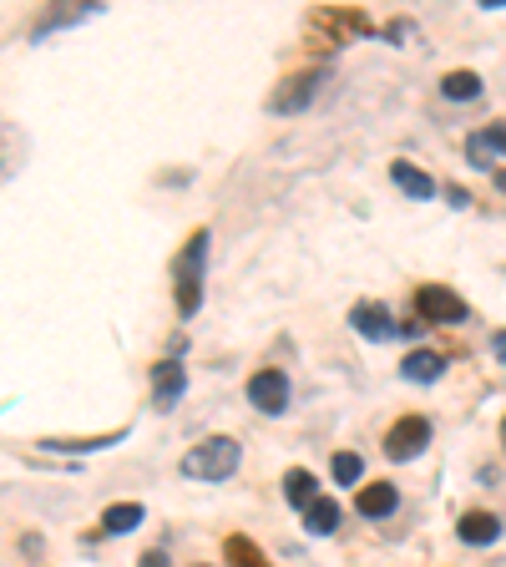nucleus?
<instances>
[{"label":"nucleus","instance_id":"obj_4","mask_svg":"<svg viewBox=\"0 0 506 567\" xmlns=\"http://www.w3.org/2000/svg\"><path fill=\"white\" fill-rule=\"evenodd\" d=\"M431 446V421L426 416H400L390 431H385V456L390 461H410Z\"/></svg>","mask_w":506,"mask_h":567},{"label":"nucleus","instance_id":"obj_5","mask_svg":"<svg viewBox=\"0 0 506 567\" xmlns=\"http://www.w3.org/2000/svg\"><path fill=\"white\" fill-rule=\"evenodd\" d=\"M248 400H253V411H264V416H284V405H289L284 370H259L248 380Z\"/></svg>","mask_w":506,"mask_h":567},{"label":"nucleus","instance_id":"obj_1","mask_svg":"<svg viewBox=\"0 0 506 567\" xmlns=\"http://www.w3.org/2000/svg\"><path fill=\"white\" fill-rule=\"evenodd\" d=\"M238 461H243V451H238L233 436H208V441H198V446L183 456V476H198V481H228V476L238 471Z\"/></svg>","mask_w":506,"mask_h":567},{"label":"nucleus","instance_id":"obj_15","mask_svg":"<svg viewBox=\"0 0 506 567\" xmlns=\"http://www.w3.org/2000/svg\"><path fill=\"white\" fill-rule=\"evenodd\" d=\"M223 557H228L233 567H274V562L259 552V542H253V537H228V542H223Z\"/></svg>","mask_w":506,"mask_h":567},{"label":"nucleus","instance_id":"obj_24","mask_svg":"<svg viewBox=\"0 0 506 567\" xmlns=\"http://www.w3.org/2000/svg\"><path fill=\"white\" fill-rule=\"evenodd\" d=\"M496 188H501V193H506V173H496Z\"/></svg>","mask_w":506,"mask_h":567},{"label":"nucleus","instance_id":"obj_3","mask_svg":"<svg viewBox=\"0 0 506 567\" xmlns=\"http://www.w3.org/2000/svg\"><path fill=\"white\" fill-rule=\"evenodd\" d=\"M415 314L426 324H461L466 319V299L441 289V284H420L415 289Z\"/></svg>","mask_w":506,"mask_h":567},{"label":"nucleus","instance_id":"obj_21","mask_svg":"<svg viewBox=\"0 0 506 567\" xmlns=\"http://www.w3.org/2000/svg\"><path fill=\"white\" fill-rule=\"evenodd\" d=\"M481 137H486V147H491V152H501V157H506V122H491Z\"/></svg>","mask_w":506,"mask_h":567},{"label":"nucleus","instance_id":"obj_13","mask_svg":"<svg viewBox=\"0 0 506 567\" xmlns=\"http://www.w3.org/2000/svg\"><path fill=\"white\" fill-rule=\"evenodd\" d=\"M142 517H147V512H142L137 502H117V507L102 512V532H107V537H122V532L142 527Z\"/></svg>","mask_w":506,"mask_h":567},{"label":"nucleus","instance_id":"obj_9","mask_svg":"<svg viewBox=\"0 0 506 567\" xmlns=\"http://www.w3.org/2000/svg\"><path fill=\"white\" fill-rule=\"evenodd\" d=\"M390 178H395V188H400L405 198H415V203L436 198V178H426L415 162H390Z\"/></svg>","mask_w":506,"mask_h":567},{"label":"nucleus","instance_id":"obj_12","mask_svg":"<svg viewBox=\"0 0 506 567\" xmlns=\"http://www.w3.org/2000/svg\"><path fill=\"white\" fill-rule=\"evenodd\" d=\"M405 380H415V385H431V380H441V370H446V355H436V350H415V355H405Z\"/></svg>","mask_w":506,"mask_h":567},{"label":"nucleus","instance_id":"obj_17","mask_svg":"<svg viewBox=\"0 0 506 567\" xmlns=\"http://www.w3.org/2000/svg\"><path fill=\"white\" fill-rule=\"evenodd\" d=\"M304 527H309L314 537H329L334 527H340V507H334L329 497H319V502H314V507L304 512Z\"/></svg>","mask_w":506,"mask_h":567},{"label":"nucleus","instance_id":"obj_6","mask_svg":"<svg viewBox=\"0 0 506 567\" xmlns=\"http://www.w3.org/2000/svg\"><path fill=\"white\" fill-rule=\"evenodd\" d=\"M350 324H355V335H365V340H390V335H400V324L390 319V309L375 304V299L355 304V309H350Z\"/></svg>","mask_w":506,"mask_h":567},{"label":"nucleus","instance_id":"obj_25","mask_svg":"<svg viewBox=\"0 0 506 567\" xmlns=\"http://www.w3.org/2000/svg\"><path fill=\"white\" fill-rule=\"evenodd\" d=\"M501 446H506V421H501Z\"/></svg>","mask_w":506,"mask_h":567},{"label":"nucleus","instance_id":"obj_23","mask_svg":"<svg viewBox=\"0 0 506 567\" xmlns=\"http://www.w3.org/2000/svg\"><path fill=\"white\" fill-rule=\"evenodd\" d=\"M142 567H167V552H147V557H142Z\"/></svg>","mask_w":506,"mask_h":567},{"label":"nucleus","instance_id":"obj_22","mask_svg":"<svg viewBox=\"0 0 506 567\" xmlns=\"http://www.w3.org/2000/svg\"><path fill=\"white\" fill-rule=\"evenodd\" d=\"M491 355L506 365V330H496V340H491Z\"/></svg>","mask_w":506,"mask_h":567},{"label":"nucleus","instance_id":"obj_14","mask_svg":"<svg viewBox=\"0 0 506 567\" xmlns=\"http://www.w3.org/2000/svg\"><path fill=\"white\" fill-rule=\"evenodd\" d=\"M314 87H319V71H309V76L289 81V92H279V97H274V112H299V107H309Z\"/></svg>","mask_w":506,"mask_h":567},{"label":"nucleus","instance_id":"obj_18","mask_svg":"<svg viewBox=\"0 0 506 567\" xmlns=\"http://www.w3.org/2000/svg\"><path fill=\"white\" fill-rule=\"evenodd\" d=\"M122 431H107V436H87V441H41V451H102V446H117Z\"/></svg>","mask_w":506,"mask_h":567},{"label":"nucleus","instance_id":"obj_11","mask_svg":"<svg viewBox=\"0 0 506 567\" xmlns=\"http://www.w3.org/2000/svg\"><path fill=\"white\" fill-rule=\"evenodd\" d=\"M284 502H289V507H299V512H309V507L319 502V481H314L304 466H294V471L284 476Z\"/></svg>","mask_w":506,"mask_h":567},{"label":"nucleus","instance_id":"obj_16","mask_svg":"<svg viewBox=\"0 0 506 567\" xmlns=\"http://www.w3.org/2000/svg\"><path fill=\"white\" fill-rule=\"evenodd\" d=\"M441 92L451 102H471V97H481V76L476 71H446L441 76Z\"/></svg>","mask_w":506,"mask_h":567},{"label":"nucleus","instance_id":"obj_20","mask_svg":"<svg viewBox=\"0 0 506 567\" xmlns=\"http://www.w3.org/2000/svg\"><path fill=\"white\" fill-rule=\"evenodd\" d=\"M466 157H471V162H476V168H491V162H496V152H491V147H486V137H481V132H476V137H471V142H466Z\"/></svg>","mask_w":506,"mask_h":567},{"label":"nucleus","instance_id":"obj_7","mask_svg":"<svg viewBox=\"0 0 506 567\" xmlns=\"http://www.w3.org/2000/svg\"><path fill=\"white\" fill-rule=\"evenodd\" d=\"M183 390H188V370H183L178 360H162V365L152 370V395H157L162 411H167V405H178Z\"/></svg>","mask_w":506,"mask_h":567},{"label":"nucleus","instance_id":"obj_8","mask_svg":"<svg viewBox=\"0 0 506 567\" xmlns=\"http://www.w3.org/2000/svg\"><path fill=\"white\" fill-rule=\"evenodd\" d=\"M355 507H360V517H370V522H380V517H390L395 507H400V492L390 481H370L365 492L355 497Z\"/></svg>","mask_w":506,"mask_h":567},{"label":"nucleus","instance_id":"obj_2","mask_svg":"<svg viewBox=\"0 0 506 567\" xmlns=\"http://www.w3.org/2000/svg\"><path fill=\"white\" fill-rule=\"evenodd\" d=\"M203 269H208V233H193L188 249L178 254L173 264V279H178V314L193 319L198 314V299H203Z\"/></svg>","mask_w":506,"mask_h":567},{"label":"nucleus","instance_id":"obj_19","mask_svg":"<svg viewBox=\"0 0 506 567\" xmlns=\"http://www.w3.org/2000/svg\"><path fill=\"white\" fill-rule=\"evenodd\" d=\"M360 471H365V466H360V456H355V451H340V456H334V481H340V486H355V481H360Z\"/></svg>","mask_w":506,"mask_h":567},{"label":"nucleus","instance_id":"obj_10","mask_svg":"<svg viewBox=\"0 0 506 567\" xmlns=\"http://www.w3.org/2000/svg\"><path fill=\"white\" fill-rule=\"evenodd\" d=\"M456 532H461L466 547H491V542L501 537V517H491V512H466V517L456 522Z\"/></svg>","mask_w":506,"mask_h":567}]
</instances>
